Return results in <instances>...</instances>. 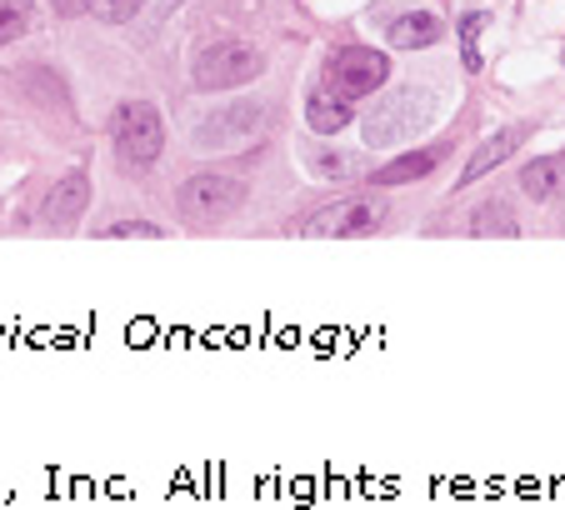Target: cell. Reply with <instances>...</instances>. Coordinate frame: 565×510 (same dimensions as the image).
Wrapping results in <instances>:
<instances>
[{
    "instance_id": "6da1fadb",
    "label": "cell",
    "mask_w": 565,
    "mask_h": 510,
    "mask_svg": "<svg viewBox=\"0 0 565 510\" xmlns=\"http://www.w3.org/2000/svg\"><path fill=\"white\" fill-rule=\"evenodd\" d=\"M246 205V181L235 176H221V170H201L175 191V211H181L185 225L205 231V225H221L225 215H235Z\"/></svg>"
},
{
    "instance_id": "7a4b0ae2",
    "label": "cell",
    "mask_w": 565,
    "mask_h": 510,
    "mask_svg": "<svg viewBox=\"0 0 565 510\" xmlns=\"http://www.w3.org/2000/svg\"><path fill=\"white\" fill-rule=\"evenodd\" d=\"M385 221V201L381 195H341V201L310 211L306 221H296V235H326V241H355V235H371Z\"/></svg>"
},
{
    "instance_id": "3957f363",
    "label": "cell",
    "mask_w": 565,
    "mask_h": 510,
    "mask_svg": "<svg viewBox=\"0 0 565 510\" xmlns=\"http://www.w3.org/2000/svg\"><path fill=\"white\" fill-rule=\"evenodd\" d=\"M260 71H266V55L246 41H215V45H205L191 65L201 91H241V85H250Z\"/></svg>"
},
{
    "instance_id": "277c9868",
    "label": "cell",
    "mask_w": 565,
    "mask_h": 510,
    "mask_svg": "<svg viewBox=\"0 0 565 510\" xmlns=\"http://www.w3.org/2000/svg\"><path fill=\"white\" fill-rule=\"evenodd\" d=\"M110 136H116L126 160L150 166V160L166 150V120H160V110L150 106V100H126V106H116V116H110Z\"/></svg>"
},
{
    "instance_id": "5b68a950",
    "label": "cell",
    "mask_w": 565,
    "mask_h": 510,
    "mask_svg": "<svg viewBox=\"0 0 565 510\" xmlns=\"http://www.w3.org/2000/svg\"><path fill=\"white\" fill-rule=\"evenodd\" d=\"M331 96L341 100H361V96H375L385 81H391V61H385L381 51H371V45H345V51L331 55Z\"/></svg>"
},
{
    "instance_id": "8992f818",
    "label": "cell",
    "mask_w": 565,
    "mask_h": 510,
    "mask_svg": "<svg viewBox=\"0 0 565 510\" xmlns=\"http://www.w3.org/2000/svg\"><path fill=\"white\" fill-rule=\"evenodd\" d=\"M426 120H430V100L420 96V91H395V96L371 106V116H365V140H371V146H395V140L426 130Z\"/></svg>"
},
{
    "instance_id": "52a82bcc",
    "label": "cell",
    "mask_w": 565,
    "mask_h": 510,
    "mask_svg": "<svg viewBox=\"0 0 565 510\" xmlns=\"http://www.w3.org/2000/svg\"><path fill=\"white\" fill-rule=\"evenodd\" d=\"M86 201H90V176H86V170H71V176H61V181H55V191L45 195V225H55V231H71V225L86 215Z\"/></svg>"
},
{
    "instance_id": "ba28073f",
    "label": "cell",
    "mask_w": 565,
    "mask_h": 510,
    "mask_svg": "<svg viewBox=\"0 0 565 510\" xmlns=\"http://www.w3.org/2000/svg\"><path fill=\"white\" fill-rule=\"evenodd\" d=\"M531 130H535V126H505V130H495V136L486 140V146H480L476 156H470V166L460 170V181H456V185H476L480 176H491V170L501 166V160H511L515 150H521V140L531 136Z\"/></svg>"
},
{
    "instance_id": "9c48e42d",
    "label": "cell",
    "mask_w": 565,
    "mask_h": 510,
    "mask_svg": "<svg viewBox=\"0 0 565 510\" xmlns=\"http://www.w3.org/2000/svg\"><path fill=\"white\" fill-rule=\"evenodd\" d=\"M450 156V146L440 140V146H426V150H406V156L395 160V166H381L371 176L375 185H406V181H420V176H430V170L440 166V160Z\"/></svg>"
},
{
    "instance_id": "30bf717a",
    "label": "cell",
    "mask_w": 565,
    "mask_h": 510,
    "mask_svg": "<svg viewBox=\"0 0 565 510\" xmlns=\"http://www.w3.org/2000/svg\"><path fill=\"white\" fill-rule=\"evenodd\" d=\"M440 41V15L436 11H411L391 25V45L401 51H426V45Z\"/></svg>"
},
{
    "instance_id": "8fae6325",
    "label": "cell",
    "mask_w": 565,
    "mask_h": 510,
    "mask_svg": "<svg viewBox=\"0 0 565 510\" xmlns=\"http://www.w3.org/2000/svg\"><path fill=\"white\" fill-rule=\"evenodd\" d=\"M306 120H310V130H320V136H335V130L351 126V100H341V96H316V100L306 106Z\"/></svg>"
},
{
    "instance_id": "7c38bea8",
    "label": "cell",
    "mask_w": 565,
    "mask_h": 510,
    "mask_svg": "<svg viewBox=\"0 0 565 510\" xmlns=\"http://www.w3.org/2000/svg\"><path fill=\"white\" fill-rule=\"evenodd\" d=\"M555 181H561V160L555 156H541V160H531V166H521V191L531 195V201H551Z\"/></svg>"
},
{
    "instance_id": "4fadbf2b",
    "label": "cell",
    "mask_w": 565,
    "mask_h": 510,
    "mask_svg": "<svg viewBox=\"0 0 565 510\" xmlns=\"http://www.w3.org/2000/svg\"><path fill=\"white\" fill-rule=\"evenodd\" d=\"M31 15H35V0H0V45L21 41L31 31Z\"/></svg>"
},
{
    "instance_id": "5bb4252c",
    "label": "cell",
    "mask_w": 565,
    "mask_h": 510,
    "mask_svg": "<svg viewBox=\"0 0 565 510\" xmlns=\"http://www.w3.org/2000/svg\"><path fill=\"white\" fill-rule=\"evenodd\" d=\"M470 231H476V235H515L521 225H515L511 215H505V201H491L486 211L470 215Z\"/></svg>"
},
{
    "instance_id": "9a60e30c",
    "label": "cell",
    "mask_w": 565,
    "mask_h": 510,
    "mask_svg": "<svg viewBox=\"0 0 565 510\" xmlns=\"http://www.w3.org/2000/svg\"><path fill=\"white\" fill-rule=\"evenodd\" d=\"M86 11L106 25H126V21H136L140 0H86Z\"/></svg>"
},
{
    "instance_id": "2e32d148",
    "label": "cell",
    "mask_w": 565,
    "mask_h": 510,
    "mask_svg": "<svg viewBox=\"0 0 565 510\" xmlns=\"http://www.w3.org/2000/svg\"><path fill=\"white\" fill-rule=\"evenodd\" d=\"M480 31H486V15L470 11L466 21H460V61H466V71H480V51H476Z\"/></svg>"
},
{
    "instance_id": "e0dca14e",
    "label": "cell",
    "mask_w": 565,
    "mask_h": 510,
    "mask_svg": "<svg viewBox=\"0 0 565 510\" xmlns=\"http://www.w3.org/2000/svg\"><path fill=\"white\" fill-rule=\"evenodd\" d=\"M106 241H160V225H146V221H116L106 225Z\"/></svg>"
},
{
    "instance_id": "ac0fdd59",
    "label": "cell",
    "mask_w": 565,
    "mask_h": 510,
    "mask_svg": "<svg viewBox=\"0 0 565 510\" xmlns=\"http://www.w3.org/2000/svg\"><path fill=\"white\" fill-rule=\"evenodd\" d=\"M351 170V160L345 156H326V160H316V176H345Z\"/></svg>"
},
{
    "instance_id": "d6986e66",
    "label": "cell",
    "mask_w": 565,
    "mask_h": 510,
    "mask_svg": "<svg viewBox=\"0 0 565 510\" xmlns=\"http://www.w3.org/2000/svg\"><path fill=\"white\" fill-rule=\"evenodd\" d=\"M55 6V15H81L86 11V0H51Z\"/></svg>"
},
{
    "instance_id": "ffe728a7",
    "label": "cell",
    "mask_w": 565,
    "mask_h": 510,
    "mask_svg": "<svg viewBox=\"0 0 565 510\" xmlns=\"http://www.w3.org/2000/svg\"><path fill=\"white\" fill-rule=\"evenodd\" d=\"M561 61H565V51H561Z\"/></svg>"
}]
</instances>
